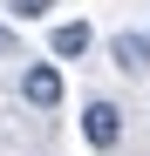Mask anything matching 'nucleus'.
<instances>
[{"label":"nucleus","mask_w":150,"mask_h":156,"mask_svg":"<svg viewBox=\"0 0 150 156\" xmlns=\"http://www.w3.org/2000/svg\"><path fill=\"white\" fill-rule=\"evenodd\" d=\"M82 136L96 149H116L123 143V109H116V102H89V109H82Z\"/></svg>","instance_id":"f257e3e1"},{"label":"nucleus","mask_w":150,"mask_h":156,"mask_svg":"<svg viewBox=\"0 0 150 156\" xmlns=\"http://www.w3.org/2000/svg\"><path fill=\"white\" fill-rule=\"evenodd\" d=\"M21 95H28L34 109H55V102H62V75L41 61V68H28V75H21Z\"/></svg>","instance_id":"f03ea898"},{"label":"nucleus","mask_w":150,"mask_h":156,"mask_svg":"<svg viewBox=\"0 0 150 156\" xmlns=\"http://www.w3.org/2000/svg\"><path fill=\"white\" fill-rule=\"evenodd\" d=\"M109 55H116L123 75H143V68H150V34H116V41H109Z\"/></svg>","instance_id":"7ed1b4c3"},{"label":"nucleus","mask_w":150,"mask_h":156,"mask_svg":"<svg viewBox=\"0 0 150 156\" xmlns=\"http://www.w3.org/2000/svg\"><path fill=\"white\" fill-rule=\"evenodd\" d=\"M55 55H62V61H82V55H89V27H82V20L55 27Z\"/></svg>","instance_id":"20e7f679"},{"label":"nucleus","mask_w":150,"mask_h":156,"mask_svg":"<svg viewBox=\"0 0 150 156\" xmlns=\"http://www.w3.org/2000/svg\"><path fill=\"white\" fill-rule=\"evenodd\" d=\"M7 7H14V14H21V20H41V14H48V7H55V0H7Z\"/></svg>","instance_id":"39448f33"},{"label":"nucleus","mask_w":150,"mask_h":156,"mask_svg":"<svg viewBox=\"0 0 150 156\" xmlns=\"http://www.w3.org/2000/svg\"><path fill=\"white\" fill-rule=\"evenodd\" d=\"M14 48H21V41H14V27H0V55H14Z\"/></svg>","instance_id":"423d86ee"}]
</instances>
